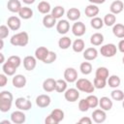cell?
<instances>
[{"mask_svg":"<svg viewBox=\"0 0 124 124\" xmlns=\"http://www.w3.org/2000/svg\"><path fill=\"white\" fill-rule=\"evenodd\" d=\"M37 58L32 55H27L23 58V66L26 71H32L36 68Z\"/></svg>","mask_w":124,"mask_h":124,"instance_id":"4fadbf2b","label":"cell"},{"mask_svg":"<svg viewBox=\"0 0 124 124\" xmlns=\"http://www.w3.org/2000/svg\"><path fill=\"white\" fill-rule=\"evenodd\" d=\"M56 18L50 14V15H46L44 17H43V25L46 27V28H52L55 24H56Z\"/></svg>","mask_w":124,"mask_h":124,"instance_id":"603a6c76","label":"cell"},{"mask_svg":"<svg viewBox=\"0 0 124 124\" xmlns=\"http://www.w3.org/2000/svg\"><path fill=\"white\" fill-rule=\"evenodd\" d=\"M7 8L12 13H18L22 6L19 0H9L7 3Z\"/></svg>","mask_w":124,"mask_h":124,"instance_id":"44dd1931","label":"cell"},{"mask_svg":"<svg viewBox=\"0 0 124 124\" xmlns=\"http://www.w3.org/2000/svg\"><path fill=\"white\" fill-rule=\"evenodd\" d=\"M56 58H57V54H56L54 51H50V50H49L47 56L45 58V60H44L43 62L46 63V64H50V63L54 62V61L56 60Z\"/></svg>","mask_w":124,"mask_h":124,"instance_id":"f6af8a7d","label":"cell"},{"mask_svg":"<svg viewBox=\"0 0 124 124\" xmlns=\"http://www.w3.org/2000/svg\"><path fill=\"white\" fill-rule=\"evenodd\" d=\"M112 101L107 97V96H104V97H101V99H99V106L102 109L104 110H110L111 108H112Z\"/></svg>","mask_w":124,"mask_h":124,"instance_id":"e0dca14e","label":"cell"},{"mask_svg":"<svg viewBox=\"0 0 124 124\" xmlns=\"http://www.w3.org/2000/svg\"><path fill=\"white\" fill-rule=\"evenodd\" d=\"M9 33H10L9 26H7L5 24H2L0 26V39H5L6 37H8Z\"/></svg>","mask_w":124,"mask_h":124,"instance_id":"bcb514c9","label":"cell"},{"mask_svg":"<svg viewBox=\"0 0 124 124\" xmlns=\"http://www.w3.org/2000/svg\"><path fill=\"white\" fill-rule=\"evenodd\" d=\"M22 1H23L25 4H33L36 0H22Z\"/></svg>","mask_w":124,"mask_h":124,"instance_id":"db71d44e","label":"cell"},{"mask_svg":"<svg viewBox=\"0 0 124 124\" xmlns=\"http://www.w3.org/2000/svg\"><path fill=\"white\" fill-rule=\"evenodd\" d=\"M104 24H106L107 26H113L115 24V21H116V16L114 14L112 13H109V14H107L104 17Z\"/></svg>","mask_w":124,"mask_h":124,"instance_id":"d6a6232c","label":"cell"},{"mask_svg":"<svg viewBox=\"0 0 124 124\" xmlns=\"http://www.w3.org/2000/svg\"><path fill=\"white\" fill-rule=\"evenodd\" d=\"M122 62H123V64H124V56H123V58H122Z\"/></svg>","mask_w":124,"mask_h":124,"instance_id":"680465c9","label":"cell"},{"mask_svg":"<svg viewBox=\"0 0 124 124\" xmlns=\"http://www.w3.org/2000/svg\"><path fill=\"white\" fill-rule=\"evenodd\" d=\"M0 124H11V122L9 120H2L0 121Z\"/></svg>","mask_w":124,"mask_h":124,"instance_id":"9f6ffc18","label":"cell"},{"mask_svg":"<svg viewBox=\"0 0 124 124\" xmlns=\"http://www.w3.org/2000/svg\"><path fill=\"white\" fill-rule=\"evenodd\" d=\"M91 4H103V3H105L106 2V0H88Z\"/></svg>","mask_w":124,"mask_h":124,"instance_id":"816d5d0a","label":"cell"},{"mask_svg":"<svg viewBox=\"0 0 124 124\" xmlns=\"http://www.w3.org/2000/svg\"><path fill=\"white\" fill-rule=\"evenodd\" d=\"M45 123H46V124H58L57 121L53 118V116H52L51 114H49V115H47V116L46 117Z\"/></svg>","mask_w":124,"mask_h":124,"instance_id":"c3c4849f","label":"cell"},{"mask_svg":"<svg viewBox=\"0 0 124 124\" xmlns=\"http://www.w3.org/2000/svg\"><path fill=\"white\" fill-rule=\"evenodd\" d=\"M93 84H94L95 88H97V89H103L107 85V79L102 78L95 77V78L93 80Z\"/></svg>","mask_w":124,"mask_h":124,"instance_id":"ab89813d","label":"cell"},{"mask_svg":"<svg viewBox=\"0 0 124 124\" xmlns=\"http://www.w3.org/2000/svg\"><path fill=\"white\" fill-rule=\"evenodd\" d=\"M16 107L20 110H29L32 108V103L29 99L24 97H18L16 99Z\"/></svg>","mask_w":124,"mask_h":124,"instance_id":"5b68a950","label":"cell"},{"mask_svg":"<svg viewBox=\"0 0 124 124\" xmlns=\"http://www.w3.org/2000/svg\"><path fill=\"white\" fill-rule=\"evenodd\" d=\"M6 74H0V87H4L7 82H8V78L6 77Z\"/></svg>","mask_w":124,"mask_h":124,"instance_id":"7dc6e473","label":"cell"},{"mask_svg":"<svg viewBox=\"0 0 124 124\" xmlns=\"http://www.w3.org/2000/svg\"><path fill=\"white\" fill-rule=\"evenodd\" d=\"M37 9L38 11L43 14V15H47L50 11H51V7H50V4L46 1H41L38 6H37Z\"/></svg>","mask_w":124,"mask_h":124,"instance_id":"4316f807","label":"cell"},{"mask_svg":"<svg viewBox=\"0 0 124 124\" xmlns=\"http://www.w3.org/2000/svg\"><path fill=\"white\" fill-rule=\"evenodd\" d=\"M50 102L51 99L47 94H41L36 98V105L41 108H47L50 105Z\"/></svg>","mask_w":124,"mask_h":124,"instance_id":"8fae6325","label":"cell"},{"mask_svg":"<svg viewBox=\"0 0 124 124\" xmlns=\"http://www.w3.org/2000/svg\"><path fill=\"white\" fill-rule=\"evenodd\" d=\"M14 101V96L10 91H1L0 92V111L7 112L11 109L12 104Z\"/></svg>","mask_w":124,"mask_h":124,"instance_id":"6da1fadb","label":"cell"},{"mask_svg":"<svg viewBox=\"0 0 124 124\" xmlns=\"http://www.w3.org/2000/svg\"><path fill=\"white\" fill-rule=\"evenodd\" d=\"M79 70L83 75H89L92 72V65L90 62H82L79 66Z\"/></svg>","mask_w":124,"mask_h":124,"instance_id":"f35d334b","label":"cell"},{"mask_svg":"<svg viewBox=\"0 0 124 124\" xmlns=\"http://www.w3.org/2000/svg\"><path fill=\"white\" fill-rule=\"evenodd\" d=\"M90 25L92 26V28H94L96 30H99L104 26V20L99 16L92 17V19L90 20Z\"/></svg>","mask_w":124,"mask_h":124,"instance_id":"836d02e7","label":"cell"},{"mask_svg":"<svg viewBox=\"0 0 124 124\" xmlns=\"http://www.w3.org/2000/svg\"><path fill=\"white\" fill-rule=\"evenodd\" d=\"M64 14H65V9L62 6H55L51 10V15L55 18H60L62 16H64Z\"/></svg>","mask_w":124,"mask_h":124,"instance_id":"74e56055","label":"cell"},{"mask_svg":"<svg viewBox=\"0 0 124 124\" xmlns=\"http://www.w3.org/2000/svg\"><path fill=\"white\" fill-rule=\"evenodd\" d=\"M85 31H86V27H85L84 23L81 21H76L72 26V32L77 37H80V36L84 35Z\"/></svg>","mask_w":124,"mask_h":124,"instance_id":"30bf717a","label":"cell"},{"mask_svg":"<svg viewBox=\"0 0 124 124\" xmlns=\"http://www.w3.org/2000/svg\"><path fill=\"white\" fill-rule=\"evenodd\" d=\"M26 82H27L26 78L20 74L14 76V78L12 79V83L16 88H23L26 85Z\"/></svg>","mask_w":124,"mask_h":124,"instance_id":"9a60e30c","label":"cell"},{"mask_svg":"<svg viewBox=\"0 0 124 124\" xmlns=\"http://www.w3.org/2000/svg\"><path fill=\"white\" fill-rule=\"evenodd\" d=\"M104 35L102 33H99V32H96L94 33L91 37H90V43L91 45L97 46H101L104 42Z\"/></svg>","mask_w":124,"mask_h":124,"instance_id":"d4e9b609","label":"cell"},{"mask_svg":"<svg viewBox=\"0 0 124 124\" xmlns=\"http://www.w3.org/2000/svg\"><path fill=\"white\" fill-rule=\"evenodd\" d=\"M28 42H29V36L28 33L25 31L16 33L13 35L10 39V43L15 46H27Z\"/></svg>","mask_w":124,"mask_h":124,"instance_id":"7a4b0ae2","label":"cell"},{"mask_svg":"<svg viewBox=\"0 0 124 124\" xmlns=\"http://www.w3.org/2000/svg\"><path fill=\"white\" fill-rule=\"evenodd\" d=\"M16 69L17 68H16L12 64H10L8 61L5 62V63H3V66H2V70H3L4 74H6L7 76H14L16 74Z\"/></svg>","mask_w":124,"mask_h":124,"instance_id":"f546056e","label":"cell"},{"mask_svg":"<svg viewBox=\"0 0 124 124\" xmlns=\"http://www.w3.org/2000/svg\"><path fill=\"white\" fill-rule=\"evenodd\" d=\"M72 47H73V50L75 52H78V53L81 52V51H83V49L85 47V43L82 39H77L72 44Z\"/></svg>","mask_w":124,"mask_h":124,"instance_id":"83f0119b","label":"cell"},{"mask_svg":"<svg viewBox=\"0 0 124 124\" xmlns=\"http://www.w3.org/2000/svg\"><path fill=\"white\" fill-rule=\"evenodd\" d=\"M7 24L9 26V28L13 31H17L20 26H21V20L18 16H12L10 17H8V20H7Z\"/></svg>","mask_w":124,"mask_h":124,"instance_id":"7c38bea8","label":"cell"},{"mask_svg":"<svg viewBox=\"0 0 124 124\" xmlns=\"http://www.w3.org/2000/svg\"><path fill=\"white\" fill-rule=\"evenodd\" d=\"M98 56V50L95 47H88L83 51V57L87 61L96 59Z\"/></svg>","mask_w":124,"mask_h":124,"instance_id":"ffe728a7","label":"cell"},{"mask_svg":"<svg viewBox=\"0 0 124 124\" xmlns=\"http://www.w3.org/2000/svg\"><path fill=\"white\" fill-rule=\"evenodd\" d=\"M117 52V47L114 44H106L101 46L100 48V53L104 57H112L116 54Z\"/></svg>","mask_w":124,"mask_h":124,"instance_id":"277c9868","label":"cell"},{"mask_svg":"<svg viewBox=\"0 0 124 124\" xmlns=\"http://www.w3.org/2000/svg\"><path fill=\"white\" fill-rule=\"evenodd\" d=\"M4 61H5V56L2 52H0V63H5Z\"/></svg>","mask_w":124,"mask_h":124,"instance_id":"f5cc1de1","label":"cell"},{"mask_svg":"<svg viewBox=\"0 0 124 124\" xmlns=\"http://www.w3.org/2000/svg\"><path fill=\"white\" fill-rule=\"evenodd\" d=\"M76 86H77V88L79 91L85 92V93H93L94 92V89H95L94 84L89 79L84 78H78L76 81Z\"/></svg>","mask_w":124,"mask_h":124,"instance_id":"3957f363","label":"cell"},{"mask_svg":"<svg viewBox=\"0 0 124 124\" xmlns=\"http://www.w3.org/2000/svg\"><path fill=\"white\" fill-rule=\"evenodd\" d=\"M108 68L106 67H99L97 70H96V73H95V77H98V78H108Z\"/></svg>","mask_w":124,"mask_h":124,"instance_id":"e575fe53","label":"cell"},{"mask_svg":"<svg viewBox=\"0 0 124 124\" xmlns=\"http://www.w3.org/2000/svg\"><path fill=\"white\" fill-rule=\"evenodd\" d=\"M64 79L67 81V82H75L78 80V72L75 68H72V67H69L65 70L64 72Z\"/></svg>","mask_w":124,"mask_h":124,"instance_id":"52a82bcc","label":"cell"},{"mask_svg":"<svg viewBox=\"0 0 124 124\" xmlns=\"http://www.w3.org/2000/svg\"><path fill=\"white\" fill-rule=\"evenodd\" d=\"M117 48H118V50H119L120 52L124 53V39H122V40L119 41L118 46H117Z\"/></svg>","mask_w":124,"mask_h":124,"instance_id":"f907efd6","label":"cell"},{"mask_svg":"<svg viewBox=\"0 0 124 124\" xmlns=\"http://www.w3.org/2000/svg\"><path fill=\"white\" fill-rule=\"evenodd\" d=\"M18 16L23 19H29L33 16V10L28 7H22L18 12Z\"/></svg>","mask_w":124,"mask_h":124,"instance_id":"f1b7e54d","label":"cell"},{"mask_svg":"<svg viewBox=\"0 0 124 124\" xmlns=\"http://www.w3.org/2000/svg\"><path fill=\"white\" fill-rule=\"evenodd\" d=\"M107 119V113L106 110L102 108H96L92 112V120L95 123H103Z\"/></svg>","mask_w":124,"mask_h":124,"instance_id":"ba28073f","label":"cell"},{"mask_svg":"<svg viewBox=\"0 0 124 124\" xmlns=\"http://www.w3.org/2000/svg\"><path fill=\"white\" fill-rule=\"evenodd\" d=\"M88 104H89V107L92 108H95L99 106V99L97 96L95 95H89L87 98H86Z\"/></svg>","mask_w":124,"mask_h":124,"instance_id":"b9f144b4","label":"cell"},{"mask_svg":"<svg viewBox=\"0 0 124 124\" xmlns=\"http://www.w3.org/2000/svg\"><path fill=\"white\" fill-rule=\"evenodd\" d=\"M4 47V41L3 39H0V49H2Z\"/></svg>","mask_w":124,"mask_h":124,"instance_id":"11a10c76","label":"cell"},{"mask_svg":"<svg viewBox=\"0 0 124 124\" xmlns=\"http://www.w3.org/2000/svg\"><path fill=\"white\" fill-rule=\"evenodd\" d=\"M110 96H111L112 100H114V101H123V99H124V93L120 89L112 90L110 93Z\"/></svg>","mask_w":124,"mask_h":124,"instance_id":"60d3db41","label":"cell"},{"mask_svg":"<svg viewBox=\"0 0 124 124\" xmlns=\"http://www.w3.org/2000/svg\"><path fill=\"white\" fill-rule=\"evenodd\" d=\"M120 83H121V79H120V78H119L118 76H116V75H112V76L108 77V86L111 87V88H116V87H118V86L120 85Z\"/></svg>","mask_w":124,"mask_h":124,"instance_id":"4dcf8cb0","label":"cell"},{"mask_svg":"<svg viewBox=\"0 0 124 124\" xmlns=\"http://www.w3.org/2000/svg\"><path fill=\"white\" fill-rule=\"evenodd\" d=\"M66 90H67V81L65 79H57L55 91H57L58 93H63Z\"/></svg>","mask_w":124,"mask_h":124,"instance_id":"8d00e7d4","label":"cell"},{"mask_svg":"<svg viewBox=\"0 0 124 124\" xmlns=\"http://www.w3.org/2000/svg\"><path fill=\"white\" fill-rule=\"evenodd\" d=\"M122 107H123V108H124V99H123V102H122Z\"/></svg>","mask_w":124,"mask_h":124,"instance_id":"6f0895ef","label":"cell"},{"mask_svg":"<svg viewBox=\"0 0 124 124\" xmlns=\"http://www.w3.org/2000/svg\"><path fill=\"white\" fill-rule=\"evenodd\" d=\"M99 12H100V10H99L98 6L95 4H90V5L86 6V8L84 10L85 16L88 17H95L96 16H98Z\"/></svg>","mask_w":124,"mask_h":124,"instance_id":"d6986e66","label":"cell"},{"mask_svg":"<svg viewBox=\"0 0 124 124\" xmlns=\"http://www.w3.org/2000/svg\"><path fill=\"white\" fill-rule=\"evenodd\" d=\"M56 87V80L52 78H48L44 80L43 82V89L46 92H52L55 90Z\"/></svg>","mask_w":124,"mask_h":124,"instance_id":"2e32d148","label":"cell"},{"mask_svg":"<svg viewBox=\"0 0 124 124\" xmlns=\"http://www.w3.org/2000/svg\"><path fill=\"white\" fill-rule=\"evenodd\" d=\"M48 52H49V50L46 46H39L35 50V57L41 61H44L45 58L47 56Z\"/></svg>","mask_w":124,"mask_h":124,"instance_id":"cb8c5ba5","label":"cell"},{"mask_svg":"<svg viewBox=\"0 0 124 124\" xmlns=\"http://www.w3.org/2000/svg\"><path fill=\"white\" fill-rule=\"evenodd\" d=\"M7 61L10 64H12L13 66H15L16 68H18L20 66V64H21V58L19 56H17V55H12V56H10Z\"/></svg>","mask_w":124,"mask_h":124,"instance_id":"7bdbcfd3","label":"cell"},{"mask_svg":"<svg viewBox=\"0 0 124 124\" xmlns=\"http://www.w3.org/2000/svg\"><path fill=\"white\" fill-rule=\"evenodd\" d=\"M112 33L115 37L119 39H123L124 38V24H121V23L114 24L112 27Z\"/></svg>","mask_w":124,"mask_h":124,"instance_id":"484cf974","label":"cell"},{"mask_svg":"<svg viewBox=\"0 0 124 124\" xmlns=\"http://www.w3.org/2000/svg\"><path fill=\"white\" fill-rule=\"evenodd\" d=\"M50 114L53 116V118L57 121V123H59L60 121H62L63 119H64V116H65V114H64V111L62 110V109H60V108H54L51 112H50Z\"/></svg>","mask_w":124,"mask_h":124,"instance_id":"d590c367","label":"cell"},{"mask_svg":"<svg viewBox=\"0 0 124 124\" xmlns=\"http://www.w3.org/2000/svg\"><path fill=\"white\" fill-rule=\"evenodd\" d=\"M69 30H70V23L67 19H60L56 23V31L59 34L64 35V34L68 33Z\"/></svg>","mask_w":124,"mask_h":124,"instance_id":"5bb4252c","label":"cell"},{"mask_svg":"<svg viewBox=\"0 0 124 124\" xmlns=\"http://www.w3.org/2000/svg\"><path fill=\"white\" fill-rule=\"evenodd\" d=\"M66 16H67L68 19H70L72 21H77L80 17V11L78 8H70L67 11Z\"/></svg>","mask_w":124,"mask_h":124,"instance_id":"7402d4cb","label":"cell"},{"mask_svg":"<svg viewBox=\"0 0 124 124\" xmlns=\"http://www.w3.org/2000/svg\"><path fill=\"white\" fill-rule=\"evenodd\" d=\"M58 46H59V47L61 49H67V48H69L72 46V40L69 37L64 36V37H62V38L59 39Z\"/></svg>","mask_w":124,"mask_h":124,"instance_id":"1f68e13d","label":"cell"},{"mask_svg":"<svg viewBox=\"0 0 124 124\" xmlns=\"http://www.w3.org/2000/svg\"><path fill=\"white\" fill-rule=\"evenodd\" d=\"M89 108H90V107H89V104H88V102H87L86 99H81V100L78 102V109H79L80 111L85 112V111H87Z\"/></svg>","mask_w":124,"mask_h":124,"instance_id":"ee69618b","label":"cell"},{"mask_svg":"<svg viewBox=\"0 0 124 124\" xmlns=\"http://www.w3.org/2000/svg\"><path fill=\"white\" fill-rule=\"evenodd\" d=\"M79 90L78 88H69L64 92V97L65 99L70 102V103H74L76 101H78V99L79 98Z\"/></svg>","mask_w":124,"mask_h":124,"instance_id":"8992f818","label":"cell"},{"mask_svg":"<svg viewBox=\"0 0 124 124\" xmlns=\"http://www.w3.org/2000/svg\"><path fill=\"white\" fill-rule=\"evenodd\" d=\"M11 120L15 124H22L26 120V115L23 112V110L18 109V110H16V111L12 112V114H11Z\"/></svg>","mask_w":124,"mask_h":124,"instance_id":"9c48e42d","label":"cell"},{"mask_svg":"<svg viewBox=\"0 0 124 124\" xmlns=\"http://www.w3.org/2000/svg\"><path fill=\"white\" fill-rule=\"evenodd\" d=\"M123 9H124V4H123V2L120 1V0H115V1H113V2L110 4V6H109L110 12H111L112 14H114V15L120 14V13L123 11Z\"/></svg>","mask_w":124,"mask_h":124,"instance_id":"ac0fdd59","label":"cell"},{"mask_svg":"<svg viewBox=\"0 0 124 124\" xmlns=\"http://www.w3.org/2000/svg\"><path fill=\"white\" fill-rule=\"evenodd\" d=\"M78 123H79V124H91V123H92V119H91L90 117L85 116V117L80 118V119L78 120Z\"/></svg>","mask_w":124,"mask_h":124,"instance_id":"681fc988","label":"cell"}]
</instances>
